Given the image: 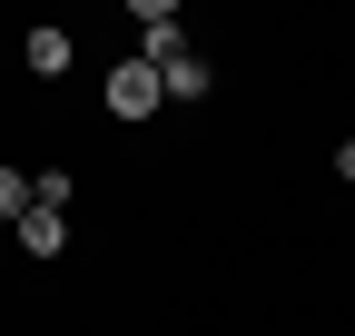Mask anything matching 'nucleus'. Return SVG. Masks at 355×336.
Segmentation results:
<instances>
[{
  "instance_id": "obj_3",
  "label": "nucleus",
  "mask_w": 355,
  "mask_h": 336,
  "mask_svg": "<svg viewBox=\"0 0 355 336\" xmlns=\"http://www.w3.org/2000/svg\"><path fill=\"white\" fill-rule=\"evenodd\" d=\"M139 40H148V50H139L148 69H158L168 50H188V30H178V10H168V0H139Z\"/></svg>"
},
{
  "instance_id": "obj_4",
  "label": "nucleus",
  "mask_w": 355,
  "mask_h": 336,
  "mask_svg": "<svg viewBox=\"0 0 355 336\" xmlns=\"http://www.w3.org/2000/svg\"><path fill=\"white\" fill-rule=\"evenodd\" d=\"M20 247H30V258H60V247H69V208H40V198H30V218H20Z\"/></svg>"
},
{
  "instance_id": "obj_8",
  "label": "nucleus",
  "mask_w": 355,
  "mask_h": 336,
  "mask_svg": "<svg viewBox=\"0 0 355 336\" xmlns=\"http://www.w3.org/2000/svg\"><path fill=\"white\" fill-rule=\"evenodd\" d=\"M336 178H355V139H345V149H336Z\"/></svg>"
},
{
  "instance_id": "obj_6",
  "label": "nucleus",
  "mask_w": 355,
  "mask_h": 336,
  "mask_svg": "<svg viewBox=\"0 0 355 336\" xmlns=\"http://www.w3.org/2000/svg\"><path fill=\"white\" fill-rule=\"evenodd\" d=\"M30 198H40V208H69V198H79V178H69V168H40Z\"/></svg>"
},
{
  "instance_id": "obj_5",
  "label": "nucleus",
  "mask_w": 355,
  "mask_h": 336,
  "mask_svg": "<svg viewBox=\"0 0 355 336\" xmlns=\"http://www.w3.org/2000/svg\"><path fill=\"white\" fill-rule=\"evenodd\" d=\"M20 50H30V69H40V79H60V69H69V30H30Z\"/></svg>"
},
{
  "instance_id": "obj_7",
  "label": "nucleus",
  "mask_w": 355,
  "mask_h": 336,
  "mask_svg": "<svg viewBox=\"0 0 355 336\" xmlns=\"http://www.w3.org/2000/svg\"><path fill=\"white\" fill-rule=\"evenodd\" d=\"M0 218H10V228L30 218V178H20V168H0Z\"/></svg>"
},
{
  "instance_id": "obj_2",
  "label": "nucleus",
  "mask_w": 355,
  "mask_h": 336,
  "mask_svg": "<svg viewBox=\"0 0 355 336\" xmlns=\"http://www.w3.org/2000/svg\"><path fill=\"white\" fill-rule=\"evenodd\" d=\"M207 79H217V69H207L198 50H168V60H158V90H168V109H178V99H207Z\"/></svg>"
},
{
  "instance_id": "obj_1",
  "label": "nucleus",
  "mask_w": 355,
  "mask_h": 336,
  "mask_svg": "<svg viewBox=\"0 0 355 336\" xmlns=\"http://www.w3.org/2000/svg\"><path fill=\"white\" fill-rule=\"evenodd\" d=\"M158 109H168L158 69H148V60H119V69H109V119H158Z\"/></svg>"
}]
</instances>
